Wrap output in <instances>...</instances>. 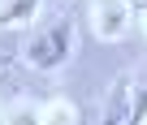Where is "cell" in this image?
<instances>
[{
  "label": "cell",
  "instance_id": "cell-5",
  "mask_svg": "<svg viewBox=\"0 0 147 125\" xmlns=\"http://www.w3.org/2000/svg\"><path fill=\"white\" fill-rule=\"evenodd\" d=\"M61 5H65V0H61Z\"/></svg>",
  "mask_w": 147,
  "mask_h": 125
},
{
  "label": "cell",
  "instance_id": "cell-3",
  "mask_svg": "<svg viewBox=\"0 0 147 125\" xmlns=\"http://www.w3.org/2000/svg\"><path fill=\"white\" fill-rule=\"evenodd\" d=\"M125 17H130L125 0H100V5H95V26H100L104 39H117L125 30Z\"/></svg>",
  "mask_w": 147,
  "mask_h": 125
},
{
  "label": "cell",
  "instance_id": "cell-1",
  "mask_svg": "<svg viewBox=\"0 0 147 125\" xmlns=\"http://www.w3.org/2000/svg\"><path fill=\"white\" fill-rule=\"evenodd\" d=\"M147 112V78H134V74H121L108 95H104V112L95 125H138Z\"/></svg>",
  "mask_w": 147,
  "mask_h": 125
},
{
  "label": "cell",
  "instance_id": "cell-2",
  "mask_svg": "<svg viewBox=\"0 0 147 125\" xmlns=\"http://www.w3.org/2000/svg\"><path fill=\"white\" fill-rule=\"evenodd\" d=\"M69 52H74V22L61 13V17H52L30 43H26V60L35 69H61L65 60H69Z\"/></svg>",
  "mask_w": 147,
  "mask_h": 125
},
{
  "label": "cell",
  "instance_id": "cell-4",
  "mask_svg": "<svg viewBox=\"0 0 147 125\" xmlns=\"http://www.w3.org/2000/svg\"><path fill=\"white\" fill-rule=\"evenodd\" d=\"M35 9H39V0H13V5L0 13V22H5V26H13V22H26Z\"/></svg>",
  "mask_w": 147,
  "mask_h": 125
}]
</instances>
